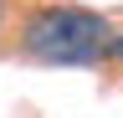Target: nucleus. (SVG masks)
I'll list each match as a JSON object with an SVG mask.
<instances>
[{
	"label": "nucleus",
	"mask_w": 123,
	"mask_h": 118,
	"mask_svg": "<svg viewBox=\"0 0 123 118\" xmlns=\"http://www.w3.org/2000/svg\"><path fill=\"white\" fill-rule=\"evenodd\" d=\"M113 26L87 5H41L21 26V51L46 67H92L108 56Z\"/></svg>",
	"instance_id": "obj_1"
},
{
	"label": "nucleus",
	"mask_w": 123,
	"mask_h": 118,
	"mask_svg": "<svg viewBox=\"0 0 123 118\" xmlns=\"http://www.w3.org/2000/svg\"><path fill=\"white\" fill-rule=\"evenodd\" d=\"M108 56H113V62L123 67V31H113V41H108Z\"/></svg>",
	"instance_id": "obj_2"
},
{
	"label": "nucleus",
	"mask_w": 123,
	"mask_h": 118,
	"mask_svg": "<svg viewBox=\"0 0 123 118\" xmlns=\"http://www.w3.org/2000/svg\"><path fill=\"white\" fill-rule=\"evenodd\" d=\"M0 21H5V5H0Z\"/></svg>",
	"instance_id": "obj_3"
}]
</instances>
